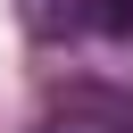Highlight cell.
Segmentation results:
<instances>
[{
    "instance_id": "7a4b0ae2",
    "label": "cell",
    "mask_w": 133,
    "mask_h": 133,
    "mask_svg": "<svg viewBox=\"0 0 133 133\" xmlns=\"http://www.w3.org/2000/svg\"><path fill=\"white\" fill-rule=\"evenodd\" d=\"M17 25H25L33 42H66V33L83 25V0H17Z\"/></svg>"
},
{
    "instance_id": "3957f363",
    "label": "cell",
    "mask_w": 133,
    "mask_h": 133,
    "mask_svg": "<svg viewBox=\"0 0 133 133\" xmlns=\"http://www.w3.org/2000/svg\"><path fill=\"white\" fill-rule=\"evenodd\" d=\"M83 25L108 42H133V0H83Z\"/></svg>"
},
{
    "instance_id": "277c9868",
    "label": "cell",
    "mask_w": 133,
    "mask_h": 133,
    "mask_svg": "<svg viewBox=\"0 0 133 133\" xmlns=\"http://www.w3.org/2000/svg\"><path fill=\"white\" fill-rule=\"evenodd\" d=\"M42 133H58V125H42Z\"/></svg>"
},
{
    "instance_id": "6da1fadb",
    "label": "cell",
    "mask_w": 133,
    "mask_h": 133,
    "mask_svg": "<svg viewBox=\"0 0 133 133\" xmlns=\"http://www.w3.org/2000/svg\"><path fill=\"white\" fill-rule=\"evenodd\" d=\"M58 116L66 125H100V133H133V91H116V83H66Z\"/></svg>"
}]
</instances>
